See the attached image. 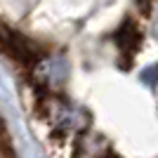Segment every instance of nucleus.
I'll list each match as a JSON object with an SVG mask.
<instances>
[{"label": "nucleus", "mask_w": 158, "mask_h": 158, "mask_svg": "<svg viewBox=\"0 0 158 158\" xmlns=\"http://www.w3.org/2000/svg\"><path fill=\"white\" fill-rule=\"evenodd\" d=\"M116 40H118V47L127 54V59H130L132 52H135L137 45H139V33H137V28H135V24L127 21L125 26H120V31L116 33Z\"/></svg>", "instance_id": "obj_2"}, {"label": "nucleus", "mask_w": 158, "mask_h": 158, "mask_svg": "<svg viewBox=\"0 0 158 158\" xmlns=\"http://www.w3.org/2000/svg\"><path fill=\"white\" fill-rule=\"evenodd\" d=\"M0 47L7 57H12L14 61H19L24 66H33L40 57V50L31 40H26L24 35H19L17 31L7 26H0Z\"/></svg>", "instance_id": "obj_1"}, {"label": "nucleus", "mask_w": 158, "mask_h": 158, "mask_svg": "<svg viewBox=\"0 0 158 158\" xmlns=\"http://www.w3.org/2000/svg\"><path fill=\"white\" fill-rule=\"evenodd\" d=\"M137 2H139V7H142V12H144V14L151 12V0H137Z\"/></svg>", "instance_id": "obj_3"}]
</instances>
